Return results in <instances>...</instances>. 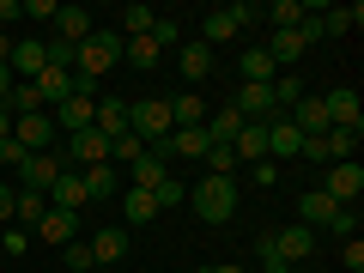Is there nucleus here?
Returning <instances> with one entry per match:
<instances>
[{
	"mask_svg": "<svg viewBox=\"0 0 364 273\" xmlns=\"http://www.w3.org/2000/svg\"><path fill=\"white\" fill-rule=\"evenodd\" d=\"M25 18H49L55 25V0H25Z\"/></svg>",
	"mask_w": 364,
	"mask_h": 273,
	"instance_id": "47",
	"label": "nucleus"
},
{
	"mask_svg": "<svg viewBox=\"0 0 364 273\" xmlns=\"http://www.w3.org/2000/svg\"><path fill=\"white\" fill-rule=\"evenodd\" d=\"M340 261H346L352 273H364V243H358V237H346V249H340Z\"/></svg>",
	"mask_w": 364,
	"mask_h": 273,
	"instance_id": "46",
	"label": "nucleus"
},
{
	"mask_svg": "<svg viewBox=\"0 0 364 273\" xmlns=\"http://www.w3.org/2000/svg\"><path fill=\"white\" fill-rule=\"evenodd\" d=\"M6 140H13V109L0 104V146H6Z\"/></svg>",
	"mask_w": 364,
	"mask_h": 273,
	"instance_id": "50",
	"label": "nucleus"
},
{
	"mask_svg": "<svg viewBox=\"0 0 364 273\" xmlns=\"http://www.w3.org/2000/svg\"><path fill=\"white\" fill-rule=\"evenodd\" d=\"M61 267H73V273H91V267H97V261H91V243H79V237H73V243L61 249Z\"/></svg>",
	"mask_w": 364,
	"mask_h": 273,
	"instance_id": "37",
	"label": "nucleus"
},
{
	"mask_svg": "<svg viewBox=\"0 0 364 273\" xmlns=\"http://www.w3.org/2000/svg\"><path fill=\"white\" fill-rule=\"evenodd\" d=\"M170 97H140V104H128V134L140 146H158V140H170Z\"/></svg>",
	"mask_w": 364,
	"mask_h": 273,
	"instance_id": "3",
	"label": "nucleus"
},
{
	"mask_svg": "<svg viewBox=\"0 0 364 273\" xmlns=\"http://www.w3.org/2000/svg\"><path fill=\"white\" fill-rule=\"evenodd\" d=\"M237 73H243V85H273V79H279V67H273V55H267V49H243Z\"/></svg>",
	"mask_w": 364,
	"mask_h": 273,
	"instance_id": "22",
	"label": "nucleus"
},
{
	"mask_svg": "<svg viewBox=\"0 0 364 273\" xmlns=\"http://www.w3.org/2000/svg\"><path fill=\"white\" fill-rule=\"evenodd\" d=\"M170 122H176V128H207V97H200V91L170 97Z\"/></svg>",
	"mask_w": 364,
	"mask_h": 273,
	"instance_id": "21",
	"label": "nucleus"
},
{
	"mask_svg": "<svg viewBox=\"0 0 364 273\" xmlns=\"http://www.w3.org/2000/svg\"><path fill=\"white\" fill-rule=\"evenodd\" d=\"M152 200H158V213H164V207H182V200H188V188H182L176 176H164V182L152 188Z\"/></svg>",
	"mask_w": 364,
	"mask_h": 273,
	"instance_id": "38",
	"label": "nucleus"
},
{
	"mask_svg": "<svg viewBox=\"0 0 364 273\" xmlns=\"http://www.w3.org/2000/svg\"><path fill=\"white\" fill-rule=\"evenodd\" d=\"M146 37H152L158 49H176V43H182V31H176V18H158V25L146 31Z\"/></svg>",
	"mask_w": 364,
	"mask_h": 273,
	"instance_id": "42",
	"label": "nucleus"
},
{
	"mask_svg": "<svg viewBox=\"0 0 364 273\" xmlns=\"http://www.w3.org/2000/svg\"><path fill=\"white\" fill-rule=\"evenodd\" d=\"M43 213H49V200H43V195H31V188H18L13 225H25V231H37V225H43Z\"/></svg>",
	"mask_w": 364,
	"mask_h": 273,
	"instance_id": "32",
	"label": "nucleus"
},
{
	"mask_svg": "<svg viewBox=\"0 0 364 273\" xmlns=\"http://www.w3.org/2000/svg\"><path fill=\"white\" fill-rule=\"evenodd\" d=\"M13 61V37H6V31H0V67Z\"/></svg>",
	"mask_w": 364,
	"mask_h": 273,
	"instance_id": "52",
	"label": "nucleus"
},
{
	"mask_svg": "<svg viewBox=\"0 0 364 273\" xmlns=\"http://www.w3.org/2000/svg\"><path fill=\"white\" fill-rule=\"evenodd\" d=\"M0 164H13V170H25V164H31V152H25V146H18V140H6V146H0Z\"/></svg>",
	"mask_w": 364,
	"mask_h": 273,
	"instance_id": "45",
	"label": "nucleus"
},
{
	"mask_svg": "<svg viewBox=\"0 0 364 273\" xmlns=\"http://www.w3.org/2000/svg\"><path fill=\"white\" fill-rule=\"evenodd\" d=\"M176 73L182 79H188V85H200V79H213V49H207V43H182V49H176Z\"/></svg>",
	"mask_w": 364,
	"mask_h": 273,
	"instance_id": "13",
	"label": "nucleus"
},
{
	"mask_svg": "<svg viewBox=\"0 0 364 273\" xmlns=\"http://www.w3.org/2000/svg\"><path fill=\"white\" fill-rule=\"evenodd\" d=\"M122 219H128V225H152L158 219V200L146 195V188H128V195H122Z\"/></svg>",
	"mask_w": 364,
	"mask_h": 273,
	"instance_id": "31",
	"label": "nucleus"
},
{
	"mask_svg": "<svg viewBox=\"0 0 364 273\" xmlns=\"http://www.w3.org/2000/svg\"><path fill=\"white\" fill-rule=\"evenodd\" d=\"M0 18H25V0H0Z\"/></svg>",
	"mask_w": 364,
	"mask_h": 273,
	"instance_id": "51",
	"label": "nucleus"
},
{
	"mask_svg": "<svg viewBox=\"0 0 364 273\" xmlns=\"http://www.w3.org/2000/svg\"><path fill=\"white\" fill-rule=\"evenodd\" d=\"M261 18H267L273 31H298L304 25V6H298V0H273V6H261Z\"/></svg>",
	"mask_w": 364,
	"mask_h": 273,
	"instance_id": "34",
	"label": "nucleus"
},
{
	"mask_svg": "<svg viewBox=\"0 0 364 273\" xmlns=\"http://www.w3.org/2000/svg\"><path fill=\"white\" fill-rule=\"evenodd\" d=\"M273 249H279V261H310V249H316V231L310 225H279V231H273Z\"/></svg>",
	"mask_w": 364,
	"mask_h": 273,
	"instance_id": "12",
	"label": "nucleus"
},
{
	"mask_svg": "<svg viewBox=\"0 0 364 273\" xmlns=\"http://www.w3.org/2000/svg\"><path fill=\"white\" fill-rule=\"evenodd\" d=\"M322 109H328V128H364V116H358V91L352 85H334L322 97Z\"/></svg>",
	"mask_w": 364,
	"mask_h": 273,
	"instance_id": "9",
	"label": "nucleus"
},
{
	"mask_svg": "<svg viewBox=\"0 0 364 273\" xmlns=\"http://www.w3.org/2000/svg\"><path fill=\"white\" fill-rule=\"evenodd\" d=\"M49 207L55 213H91V195H85V176H79V170H61V176H55Z\"/></svg>",
	"mask_w": 364,
	"mask_h": 273,
	"instance_id": "6",
	"label": "nucleus"
},
{
	"mask_svg": "<svg viewBox=\"0 0 364 273\" xmlns=\"http://www.w3.org/2000/svg\"><path fill=\"white\" fill-rule=\"evenodd\" d=\"M207 176H237V158H231V146H207Z\"/></svg>",
	"mask_w": 364,
	"mask_h": 273,
	"instance_id": "40",
	"label": "nucleus"
},
{
	"mask_svg": "<svg viewBox=\"0 0 364 273\" xmlns=\"http://www.w3.org/2000/svg\"><path fill=\"white\" fill-rule=\"evenodd\" d=\"M116 61H122V37H116V31H91V37L73 49V73H79V91H85V97H97V79H104Z\"/></svg>",
	"mask_w": 364,
	"mask_h": 273,
	"instance_id": "1",
	"label": "nucleus"
},
{
	"mask_svg": "<svg viewBox=\"0 0 364 273\" xmlns=\"http://www.w3.org/2000/svg\"><path fill=\"white\" fill-rule=\"evenodd\" d=\"M91 116H97V97H85V91H79V97H67L49 122H55V134H67V140H73V134L91 128Z\"/></svg>",
	"mask_w": 364,
	"mask_h": 273,
	"instance_id": "7",
	"label": "nucleus"
},
{
	"mask_svg": "<svg viewBox=\"0 0 364 273\" xmlns=\"http://www.w3.org/2000/svg\"><path fill=\"white\" fill-rule=\"evenodd\" d=\"M6 109H13V122H18V116H49V109H43V91L25 85V79H13V91H6Z\"/></svg>",
	"mask_w": 364,
	"mask_h": 273,
	"instance_id": "27",
	"label": "nucleus"
},
{
	"mask_svg": "<svg viewBox=\"0 0 364 273\" xmlns=\"http://www.w3.org/2000/svg\"><path fill=\"white\" fill-rule=\"evenodd\" d=\"M116 18H122V25H116V37H122V43H128V37H146V31L158 25V13H152V6H140V0H134V6H122Z\"/></svg>",
	"mask_w": 364,
	"mask_h": 273,
	"instance_id": "29",
	"label": "nucleus"
},
{
	"mask_svg": "<svg viewBox=\"0 0 364 273\" xmlns=\"http://www.w3.org/2000/svg\"><path fill=\"white\" fill-rule=\"evenodd\" d=\"M304 49H310V43H304L298 31H273V43H267L273 67H298V61H304Z\"/></svg>",
	"mask_w": 364,
	"mask_h": 273,
	"instance_id": "26",
	"label": "nucleus"
},
{
	"mask_svg": "<svg viewBox=\"0 0 364 273\" xmlns=\"http://www.w3.org/2000/svg\"><path fill=\"white\" fill-rule=\"evenodd\" d=\"M55 176H61V164H55L49 152H37V158H31V164H25V170H18V188H31V195H43V200H49Z\"/></svg>",
	"mask_w": 364,
	"mask_h": 273,
	"instance_id": "16",
	"label": "nucleus"
},
{
	"mask_svg": "<svg viewBox=\"0 0 364 273\" xmlns=\"http://www.w3.org/2000/svg\"><path fill=\"white\" fill-rule=\"evenodd\" d=\"M231 158L237 164H267V122H243L231 140Z\"/></svg>",
	"mask_w": 364,
	"mask_h": 273,
	"instance_id": "10",
	"label": "nucleus"
},
{
	"mask_svg": "<svg viewBox=\"0 0 364 273\" xmlns=\"http://www.w3.org/2000/svg\"><path fill=\"white\" fill-rule=\"evenodd\" d=\"M188 200H195V213L207 225H225L237 213V176H200L195 188H188Z\"/></svg>",
	"mask_w": 364,
	"mask_h": 273,
	"instance_id": "2",
	"label": "nucleus"
},
{
	"mask_svg": "<svg viewBox=\"0 0 364 273\" xmlns=\"http://www.w3.org/2000/svg\"><path fill=\"white\" fill-rule=\"evenodd\" d=\"M298 213H304L298 225H310V231H316V225H328V219H334L340 207H334V200L322 195V188H310V195H298Z\"/></svg>",
	"mask_w": 364,
	"mask_h": 273,
	"instance_id": "30",
	"label": "nucleus"
},
{
	"mask_svg": "<svg viewBox=\"0 0 364 273\" xmlns=\"http://www.w3.org/2000/svg\"><path fill=\"white\" fill-rule=\"evenodd\" d=\"M13 207H18V195L6 188V182H0V225H13Z\"/></svg>",
	"mask_w": 364,
	"mask_h": 273,
	"instance_id": "48",
	"label": "nucleus"
},
{
	"mask_svg": "<svg viewBox=\"0 0 364 273\" xmlns=\"http://www.w3.org/2000/svg\"><path fill=\"white\" fill-rule=\"evenodd\" d=\"M316 25H322V37H346L352 25H364V6L352 0V6H328V13H316Z\"/></svg>",
	"mask_w": 364,
	"mask_h": 273,
	"instance_id": "24",
	"label": "nucleus"
},
{
	"mask_svg": "<svg viewBox=\"0 0 364 273\" xmlns=\"http://www.w3.org/2000/svg\"><path fill=\"white\" fill-rule=\"evenodd\" d=\"M255 170V188H273V176H279V164H249Z\"/></svg>",
	"mask_w": 364,
	"mask_h": 273,
	"instance_id": "49",
	"label": "nucleus"
},
{
	"mask_svg": "<svg viewBox=\"0 0 364 273\" xmlns=\"http://www.w3.org/2000/svg\"><path fill=\"white\" fill-rule=\"evenodd\" d=\"M298 158H310V164H328V146H322V134H304Z\"/></svg>",
	"mask_w": 364,
	"mask_h": 273,
	"instance_id": "44",
	"label": "nucleus"
},
{
	"mask_svg": "<svg viewBox=\"0 0 364 273\" xmlns=\"http://www.w3.org/2000/svg\"><path fill=\"white\" fill-rule=\"evenodd\" d=\"M237 128H243V116L237 109H219V116H207V146H231Z\"/></svg>",
	"mask_w": 364,
	"mask_h": 273,
	"instance_id": "33",
	"label": "nucleus"
},
{
	"mask_svg": "<svg viewBox=\"0 0 364 273\" xmlns=\"http://www.w3.org/2000/svg\"><path fill=\"white\" fill-rule=\"evenodd\" d=\"M91 31H97V25H91L85 6H55V37H61V43H73V49H79Z\"/></svg>",
	"mask_w": 364,
	"mask_h": 273,
	"instance_id": "17",
	"label": "nucleus"
},
{
	"mask_svg": "<svg viewBox=\"0 0 364 273\" xmlns=\"http://www.w3.org/2000/svg\"><path fill=\"white\" fill-rule=\"evenodd\" d=\"M328 231H334V237H358V213H352V207H340L334 219H328Z\"/></svg>",
	"mask_w": 364,
	"mask_h": 273,
	"instance_id": "43",
	"label": "nucleus"
},
{
	"mask_svg": "<svg viewBox=\"0 0 364 273\" xmlns=\"http://www.w3.org/2000/svg\"><path fill=\"white\" fill-rule=\"evenodd\" d=\"M164 176H170V152H164V140H158V146H146V152L134 158V188H146V195H152Z\"/></svg>",
	"mask_w": 364,
	"mask_h": 273,
	"instance_id": "11",
	"label": "nucleus"
},
{
	"mask_svg": "<svg viewBox=\"0 0 364 273\" xmlns=\"http://www.w3.org/2000/svg\"><path fill=\"white\" fill-rule=\"evenodd\" d=\"M207 273H243V267H237V261H219V267H207Z\"/></svg>",
	"mask_w": 364,
	"mask_h": 273,
	"instance_id": "53",
	"label": "nucleus"
},
{
	"mask_svg": "<svg viewBox=\"0 0 364 273\" xmlns=\"http://www.w3.org/2000/svg\"><path fill=\"white\" fill-rule=\"evenodd\" d=\"M188 273H207V267H188Z\"/></svg>",
	"mask_w": 364,
	"mask_h": 273,
	"instance_id": "54",
	"label": "nucleus"
},
{
	"mask_svg": "<svg viewBox=\"0 0 364 273\" xmlns=\"http://www.w3.org/2000/svg\"><path fill=\"white\" fill-rule=\"evenodd\" d=\"M164 152L170 158H207V128H170Z\"/></svg>",
	"mask_w": 364,
	"mask_h": 273,
	"instance_id": "25",
	"label": "nucleus"
},
{
	"mask_svg": "<svg viewBox=\"0 0 364 273\" xmlns=\"http://www.w3.org/2000/svg\"><path fill=\"white\" fill-rule=\"evenodd\" d=\"M140 152H146V146L134 140V134H116V140H109V164H134Z\"/></svg>",
	"mask_w": 364,
	"mask_h": 273,
	"instance_id": "39",
	"label": "nucleus"
},
{
	"mask_svg": "<svg viewBox=\"0 0 364 273\" xmlns=\"http://www.w3.org/2000/svg\"><path fill=\"white\" fill-rule=\"evenodd\" d=\"M128 255V231H116V225H104V231L91 237V261L104 267V261H122Z\"/></svg>",
	"mask_w": 364,
	"mask_h": 273,
	"instance_id": "28",
	"label": "nucleus"
},
{
	"mask_svg": "<svg viewBox=\"0 0 364 273\" xmlns=\"http://www.w3.org/2000/svg\"><path fill=\"white\" fill-rule=\"evenodd\" d=\"M0 249H6V255H25V249H31V231H25V225H6V231H0Z\"/></svg>",
	"mask_w": 364,
	"mask_h": 273,
	"instance_id": "41",
	"label": "nucleus"
},
{
	"mask_svg": "<svg viewBox=\"0 0 364 273\" xmlns=\"http://www.w3.org/2000/svg\"><path fill=\"white\" fill-rule=\"evenodd\" d=\"M13 140L25 146L31 158H37V152H49V140H55V122H49V116H18V122H13Z\"/></svg>",
	"mask_w": 364,
	"mask_h": 273,
	"instance_id": "15",
	"label": "nucleus"
},
{
	"mask_svg": "<svg viewBox=\"0 0 364 273\" xmlns=\"http://www.w3.org/2000/svg\"><path fill=\"white\" fill-rule=\"evenodd\" d=\"M37 91H43V109H61L67 97H79V73H67V67H43Z\"/></svg>",
	"mask_w": 364,
	"mask_h": 273,
	"instance_id": "8",
	"label": "nucleus"
},
{
	"mask_svg": "<svg viewBox=\"0 0 364 273\" xmlns=\"http://www.w3.org/2000/svg\"><path fill=\"white\" fill-rule=\"evenodd\" d=\"M91 128L104 134V140H116V134H128V104H122L116 91H109V97H97V116H91Z\"/></svg>",
	"mask_w": 364,
	"mask_h": 273,
	"instance_id": "18",
	"label": "nucleus"
},
{
	"mask_svg": "<svg viewBox=\"0 0 364 273\" xmlns=\"http://www.w3.org/2000/svg\"><path fill=\"white\" fill-rule=\"evenodd\" d=\"M255 261H261L267 273H291L286 261H279V249H273V231H261V237H255Z\"/></svg>",
	"mask_w": 364,
	"mask_h": 273,
	"instance_id": "36",
	"label": "nucleus"
},
{
	"mask_svg": "<svg viewBox=\"0 0 364 273\" xmlns=\"http://www.w3.org/2000/svg\"><path fill=\"white\" fill-rule=\"evenodd\" d=\"M79 176H85V195H91V207L116 200V164H85Z\"/></svg>",
	"mask_w": 364,
	"mask_h": 273,
	"instance_id": "23",
	"label": "nucleus"
},
{
	"mask_svg": "<svg viewBox=\"0 0 364 273\" xmlns=\"http://www.w3.org/2000/svg\"><path fill=\"white\" fill-rule=\"evenodd\" d=\"M37 237H43V243H55V249H67V243H73V237H79V213H43V225H37Z\"/></svg>",
	"mask_w": 364,
	"mask_h": 273,
	"instance_id": "20",
	"label": "nucleus"
},
{
	"mask_svg": "<svg viewBox=\"0 0 364 273\" xmlns=\"http://www.w3.org/2000/svg\"><path fill=\"white\" fill-rule=\"evenodd\" d=\"M158 55H164V49H158L152 37H128V43H122V61H134V67H158Z\"/></svg>",
	"mask_w": 364,
	"mask_h": 273,
	"instance_id": "35",
	"label": "nucleus"
},
{
	"mask_svg": "<svg viewBox=\"0 0 364 273\" xmlns=\"http://www.w3.org/2000/svg\"><path fill=\"white\" fill-rule=\"evenodd\" d=\"M298 146H304V134L291 128L286 116H267V164H273V158H279V164H286V158H298Z\"/></svg>",
	"mask_w": 364,
	"mask_h": 273,
	"instance_id": "14",
	"label": "nucleus"
},
{
	"mask_svg": "<svg viewBox=\"0 0 364 273\" xmlns=\"http://www.w3.org/2000/svg\"><path fill=\"white\" fill-rule=\"evenodd\" d=\"M67 158H73V164H109V140L97 128H85V134L67 140Z\"/></svg>",
	"mask_w": 364,
	"mask_h": 273,
	"instance_id": "19",
	"label": "nucleus"
},
{
	"mask_svg": "<svg viewBox=\"0 0 364 273\" xmlns=\"http://www.w3.org/2000/svg\"><path fill=\"white\" fill-rule=\"evenodd\" d=\"M322 195L334 200V207H358V195H364V164H358V158H346V164H328Z\"/></svg>",
	"mask_w": 364,
	"mask_h": 273,
	"instance_id": "5",
	"label": "nucleus"
},
{
	"mask_svg": "<svg viewBox=\"0 0 364 273\" xmlns=\"http://www.w3.org/2000/svg\"><path fill=\"white\" fill-rule=\"evenodd\" d=\"M249 18H261V6H213L207 13V25H200V43H231V37H243V25Z\"/></svg>",
	"mask_w": 364,
	"mask_h": 273,
	"instance_id": "4",
	"label": "nucleus"
}]
</instances>
